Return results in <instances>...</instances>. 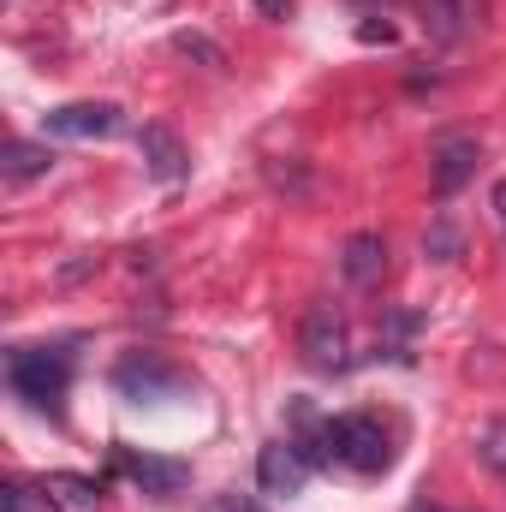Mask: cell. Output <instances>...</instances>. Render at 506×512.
Wrapping results in <instances>:
<instances>
[{
    "label": "cell",
    "instance_id": "1",
    "mask_svg": "<svg viewBox=\"0 0 506 512\" xmlns=\"http://www.w3.org/2000/svg\"><path fill=\"white\" fill-rule=\"evenodd\" d=\"M322 447H310V459H340V465H352V471H387V459H393V447H387V429H381L376 417H334V423H322V435H316Z\"/></svg>",
    "mask_w": 506,
    "mask_h": 512
},
{
    "label": "cell",
    "instance_id": "2",
    "mask_svg": "<svg viewBox=\"0 0 506 512\" xmlns=\"http://www.w3.org/2000/svg\"><path fill=\"white\" fill-rule=\"evenodd\" d=\"M298 352L310 370H346L352 364V334H346V316L334 304H310L304 322H298Z\"/></svg>",
    "mask_w": 506,
    "mask_h": 512
},
{
    "label": "cell",
    "instance_id": "3",
    "mask_svg": "<svg viewBox=\"0 0 506 512\" xmlns=\"http://www.w3.org/2000/svg\"><path fill=\"white\" fill-rule=\"evenodd\" d=\"M6 382H12V393H18L24 405L60 411V393H66V352H12Z\"/></svg>",
    "mask_w": 506,
    "mask_h": 512
},
{
    "label": "cell",
    "instance_id": "4",
    "mask_svg": "<svg viewBox=\"0 0 506 512\" xmlns=\"http://www.w3.org/2000/svg\"><path fill=\"white\" fill-rule=\"evenodd\" d=\"M477 161H483V143H477V137H441L435 155H429V185H435V197H459V191L477 179Z\"/></svg>",
    "mask_w": 506,
    "mask_h": 512
},
{
    "label": "cell",
    "instance_id": "5",
    "mask_svg": "<svg viewBox=\"0 0 506 512\" xmlns=\"http://www.w3.org/2000/svg\"><path fill=\"white\" fill-rule=\"evenodd\" d=\"M483 12H489V0H417L423 36L441 42V48H453V42H465L471 30H483Z\"/></svg>",
    "mask_w": 506,
    "mask_h": 512
},
{
    "label": "cell",
    "instance_id": "6",
    "mask_svg": "<svg viewBox=\"0 0 506 512\" xmlns=\"http://www.w3.org/2000/svg\"><path fill=\"white\" fill-rule=\"evenodd\" d=\"M120 126H126V120H120L114 102H66V108L42 114V131H48V137H78V143H90V137H114Z\"/></svg>",
    "mask_w": 506,
    "mask_h": 512
},
{
    "label": "cell",
    "instance_id": "7",
    "mask_svg": "<svg viewBox=\"0 0 506 512\" xmlns=\"http://www.w3.org/2000/svg\"><path fill=\"white\" fill-rule=\"evenodd\" d=\"M137 155H143L149 179H161V185H179L191 173V155H185V143H179L173 126H143L137 131Z\"/></svg>",
    "mask_w": 506,
    "mask_h": 512
},
{
    "label": "cell",
    "instance_id": "8",
    "mask_svg": "<svg viewBox=\"0 0 506 512\" xmlns=\"http://www.w3.org/2000/svg\"><path fill=\"white\" fill-rule=\"evenodd\" d=\"M304 477H310V459H304L292 441H268V447L256 453V483H262L268 495H298Z\"/></svg>",
    "mask_w": 506,
    "mask_h": 512
},
{
    "label": "cell",
    "instance_id": "9",
    "mask_svg": "<svg viewBox=\"0 0 506 512\" xmlns=\"http://www.w3.org/2000/svg\"><path fill=\"white\" fill-rule=\"evenodd\" d=\"M42 501L54 512H96L102 507V483L96 477H78V471H48L42 477Z\"/></svg>",
    "mask_w": 506,
    "mask_h": 512
},
{
    "label": "cell",
    "instance_id": "10",
    "mask_svg": "<svg viewBox=\"0 0 506 512\" xmlns=\"http://www.w3.org/2000/svg\"><path fill=\"white\" fill-rule=\"evenodd\" d=\"M120 471H126L143 495H173V489H185V483H191V465H179V459H149V453H143V459L126 453V459H120Z\"/></svg>",
    "mask_w": 506,
    "mask_h": 512
},
{
    "label": "cell",
    "instance_id": "11",
    "mask_svg": "<svg viewBox=\"0 0 506 512\" xmlns=\"http://www.w3.org/2000/svg\"><path fill=\"white\" fill-rule=\"evenodd\" d=\"M340 268H346L352 286H376L381 274H387V245H381V233H352L346 251H340Z\"/></svg>",
    "mask_w": 506,
    "mask_h": 512
},
{
    "label": "cell",
    "instance_id": "12",
    "mask_svg": "<svg viewBox=\"0 0 506 512\" xmlns=\"http://www.w3.org/2000/svg\"><path fill=\"white\" fill-rule=\"evenodd\" d=\"M48 167H54V149H48V143L12 137V143L0 149V179H6V185H30V179H42Z\"/></svg>",
    "mask_w": 506,
    "mask_h": 512
},
{
    "label": "cell",
    "instance_id": "13",
    "mask_svg": "<svg viewBox=\"0 0 506 512\" xmlns=\"http://www.w3.org/2000/svg\"><path fill=\"white\" fill-rule=\"evenodd\" d=\"M114 382L126 387V393H137V399H155L161 387H179V376H173L167 364H155V358H131V364H120Z\"/></svg>",
    "mask_w": 506,
    "mask_h": 512
},
{
    "label": "cell",
    "instance_id": "14",
    "mask_svg": "<svg viewBox=\"0 0 506 512\" xmlns=\"http://www.w3.org/2000/svg\"><path fill=\"white\" fill-rule=\"evenodd\" d=\"M179 54H197L203 66H227V60H221V48H215V42H203V36H179Z\"/></svg>",
    "mask_w": 506,
    "mask_h": 512
},
{
    "label": "cell",
    "instance_id": "15",
    "mask_svg": "<svg viewBox=\"0 0 506 512\" xmlns=\"http://www.w3.org/2000/svg\"><path fill=\"white\" fill-rule=\"evenodd\" d=\"M429 256H441V262H447V256H459V233H453L447 221H441V227L429 233Z\"/></svg>",
    "mask_w": 506,
    "mask_h": 512
},
{
    "label": "cell",
    "instance_id": "16",
    "mask_svg": "<svg viewBox=\"0 0 506 512\" xmlns=\"http://www.w3.org/2000/svg\"><path fill=\"white\" fill-rule=\"evenodd\" d=\"M483 459L506 477V429H489V435H483Z\"/></svg>",
    "mask_w": 506,
    "mask_h": 512
},
{
    "label": "cell",
    "instance_id": "17",
    "mask_svg": "<svg viewBox=\"0 0 506 512\" xmlns=\"http://www.w3.org/2000/svg\"><path fill=\"white\" fill-rule=\"evenodd\" d=\"M42 489H24V483H6V512H36Z\"/></svg>",
    "mask_w": 506,
    "mask_h": 512
},
{
    "label": "cell",
    "instance_id": "18",
    "mask_svg": "<svg viewBox=\"0 0 506 512\" xmlns=\"http://www.w3.org/2000/svg\"><path fill=\"white\" fill-rule=\"evenodd\" d=\"M358 36H364V42H393V24H387V18H364V24H358Z\"/></svg>",
    "mask_w": 506,
    "mask_h": 512
},
{
    "label": "cell",
    "instance_id": "19",
    "mask_svg": "<svg viewBox=\"0 0 506 512\" xmlns=\"http://www.w3.org/2000/svg\"><path fill=\"white\" fill-rule=\"evenodd\" d=\"M215 512H262V507H256V501H245V495H221V501H215Z\"/></svg>",
    "mask_w": 506,
    "mask_h": 512
},
{
    "label": "cell",
    "instance_id": "20",
    "mask_svg": "<svg viewBox=\"0 0 506 512\" xmlns=\"http://www.w3.org/2000/svg\"><path fill=\"white\" fill-rule=\"evenodd\" d=\"M256 12H262V18H286V12H292V0H256Z\"/></svg>",
    "mask_w": 506,
    "mask_h": 512
},
{
    "label": "cell",
    "instance_id": "21",
    "mask_svg": "<svg viewBox=\"0 0 506 512\" xmlns=\"http://www.w3.org/2000/svg\"><path fill=\"white\" fill-rule=\"evenodd\" d=\"M495 209H501V221H506V185H501V191H495Z\"/></svg>",
    "mask_w": 506,
    "mask_h": 512
}]
</instances>
